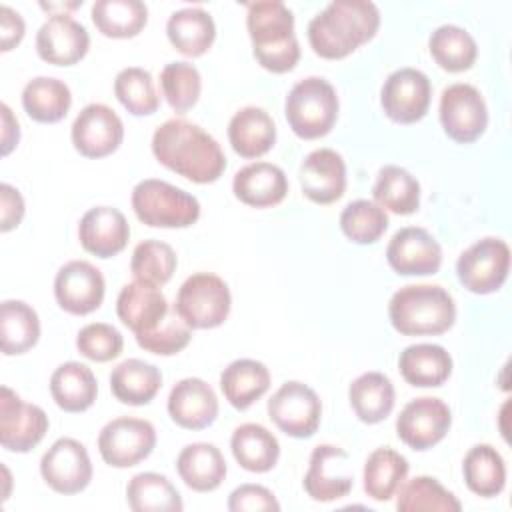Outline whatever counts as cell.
I'll return each instance as SVG.
<instances>
[{
    "label": "cell",
    "instance_id": "cell-28",
    "mask_svg": "<svg viewBox=\"0 0 512 512\" xmlns=\"http://www.w3.org/2000/svg\"><path fill=\"white\" fill-rule=\"evenodd\" d=\"M398 370L410 386H442L452 374V356L440 344H412L400 352Z\"/></svg>",
    "mask_w": 512,
    "mask_h": 512
},
{
    "label": "cell",
    "instance_id": "cell-12",
    "mask_svg": "<svg viewBox=\"0 0 512 512\" xmlns=\"http://www.w3.org/2000/svg\"><path fill=\"white\" fill-rule=\"evenodd\" d=\"M48 432V416L36 406L24 402L14 390H0V444L8 452H30Z\"/></svg>",
    "mask_w": 512,
    "mask_h": 512
},
{
    "label": "cell",
    "instance_id": "cell-35",
    "mask_svg": "<svg viewBox=\"0 0 512 512\" xmlns=\"http://www.w3.org/2000/svg\"><path fill=\"white\" fill-rule=\"evenodd\" d=\"M40 338V320L36 310L22 300H4L0 304V344L4 356L24 354Z\"/></svg>",
    "mask_w": 512,
    "mask_h": 512
},
{
    "label": "cell",
    "instance_id": "cell-45",
    "mask_svg": "<svg viewBox=\"0 0 512 512\" xmlns=\"http://www.w3.org/2000/svg\"><path fill=\"white\" fill-rule=\"evenodd\" d=\"M176 264V252L170 244L160 240H144L132 252L130 272L134 280L162 286L172 278Z\"/></svg>",
    "mask_w": 512,
    "mask_h": 512
},
{
    "label": "cell",
    "instance_id": "cell-21",
    "mask_svg": "<svg viewBox=\"0 0 512 512\" xmlns=\"http://www.w3.org/2000/svg\"><path fill=\"white\" fill-rule=\"evenodd\" d=\"M300 186L314 204H332L344 196L346 164L332 148L312 150L300 166Z\"/></svg>",
    "mask_w": 512,
    "mask_h": 512
},
{
    "label": "cell",
    "instance_id": "cell-40",
    "mask_svg": "<svg viewBox=\"0 0 512 512\" xmlns=\"http://www.w3.org/2000/svg\"><path fill=\"white\" fill-rule=\"evenodd\" d=\"M126 500L134 512H180L184 508L176 486L158 472H140L126 486Z\"/></svg>",
    "mask_w": 512,
    "mask_h": 512
},
{
    "label": "cell",
    "instance_id": "cell-43",
    "mask_svg": "<svg viewBox=\"0 0 512 512\" xmlns=\"http://www.w3.org/2000/svg\"><path fill=\"white\" fill-rule=\"evenodd\" d=\"M396 496L400 512H460V500L432 476H416L402 482Z\"/></svg>",
    "mask_w": 512,
    "mask_h": 512
},
{
    "label": "cell",
    "instance_id": "cell-50",
    "mask_svg": "<svg viewBox=\"0 0 512 512\" xmlns=\"http://www.w3.org/2000/svg\"><path fill=\"white\" fill-rule=\"evenodd\" d=\"M230 512H278L280 502L260 484H242L232 490L228 498Z\"/></svg>",
    "mask_w": 512,
    "mask_h": 512
},
{
    "label": "cell",
    "instance_id": "cell-6",
    "mask_svg": "<svg viewBox=\"0 0 512 512\" xmlns=\"http://www.w3.org/2000/svg\"><path fill=\"white\" fill-rule=\"evenodd\" d=\"M136 218L152 228H188L200 218V202L164 180L146 178L132 190Z\"/></svg>",
    "mask_w": 512,
    "mask_h": 512
},
{
    "label": "cell",
    "instance_id": "cell-15",
    "mask_svg": "<svg viewBox=\"0 0 512 512\" xmlns=\"http://www.w3.org/2000/svg\"><path fill=\"white\" fill-rule=\"evenodd\" d=\"M452 424L450 408L432 396L410 400L396 418L398 438L412 450H428L448 434Z\"/></svg>",
    "mask_w": 512,
    "mask_h": 512
},
{
    "label": "cell",
    "instance_id": "cell-22",
    "mask_svg": "<svg viewBox=\"0 0 512 512\" xmlns=\"http://www.w3.org/2000/svg\"><path fill=\"white\" fill-rule=\"evenodd\" d=\"M130 238L126 216L112 206L90 208L78 224V240L82 248L98 258L120 254Z\"/></svg>",
    "mask_w": 512,
    "mask_h": 512
},
{
    "label": "cell",
    "instance_id": "cell-30",
    "mask_svg": "<svg viewBox=\"0 0 512 512\" xmlns=\"http://www.w3.org/2000/svg\"><path fill=\"white\" fill-rule=\"evenodd\" d=\"M50 394L64 412H84L96 400L98 382L86 364L64 362L50 376Z\"/></svg>",
    "mask_w": 512,
    "mask_h": 512
},
{
    "label": "cell",
    "instance_id": "cell-53",
    "mask_svg": "<svg viewBox=\"0 0 512 512\" xmlns=\"http://www.w3.org/2000/svg\"><path fill=\"white\" fill-rule=\"evenodd\" d=\"M0 114H2V156H8L18 146L20 128L8 104L0 106Z\"/></svg>",
    "mask_w": 512,
    "mask_h": 512
},
{
    "label": "cell",
    "instance_id": "cell-27",
    "mask_svg": "<svg viewBox=\"0 0 512 512\" xmlns=\"http://www.w3.org/2000/svg\"><path fill=\"white\" fill-rule=\"evenodd\" d=\"M228 140L242 158H260L276 142L274 120L258 106H244L228 124Z\"/></svg>",
    "mask_w": 512,
    "mask_h": 512
},
{
    "label": "cell",
    "instance_id": "cell-49",
    "mask_svg": "<svg viewBox=\"0 0 512 512\" xmlns=\"http://www.w3.org/2000/svg\"><path fill=\"white\" fill-rule=\"evenodd\" d=\"M76 348L92 362H110L122 354L124 338L114 326L106 322H92L78 332Z\"/></svg>",
    "mask_w": 512,
    "mask_h": 512
},
{
    "label": "cell",
    "instance_id": "cell-26",
    "mask_svg": "<svg viewBox=\"0 0 512 512\" xmlns=\"http://www.w3.org/2000/svg\"><path fill=\"white\" fill-rule=\"evenodd\" d=\"M178 476L194 492H212L226 478V460L214 444L194 442L180 450L176 458Z\"/></svg>",
    "mask_w": 512,
    "mask_h": 512
},
{
    "label": "cell",
    "instance_id": "cell-7",
    "mask_svg": "<svg viewBox=\"0 0 512 512\" xmlns=\"http://www.w3.org/2000/svg\"><path fill=\"white\" fill-rule=\"evenodd\" d=\"M232 296L228 284L212 272L188 276L174 302V310L192 330H208L224 324L230 314Z\"/></svg>",
    "mask_w": 512,
    "mask_h": 512
},
{
    "label": "cell",
    "instance_id": "cell-13",
    "mask_svg": "<svg viewBox=\"0 0 512 512\" xmlns=\"http://www.w3.org/2000/svg\"><path fill=\"white\" fill-rule=\"evenodd\" d=\"M430 98V80L416 68L394 70L380 90L384 114L398 124H414L422 120L430 108Z\"/></svg>",
    "mask_w": 512,
    "mask_h": 512
},
{
    "label": "cell",
    "instance_id": "cell-5",
    "mask_svg": "<svg viewBox=\"0 0 512 512\" xmlns=\"http://www.w3.org/2000/svg\"><path fill=\"white\" fill-rule=\"evenodd\" d=\"M284 114L298 138L316 140L326 136L338 118L334 86L320 76H308L296 82L286 96Z\"/></svg>",
    "mask_w": 512,
    "mask_h": 512
},
{
    "label": "cell",
    "instance_id": "cell-10",
    "mask_svg": "<svg viewBox=\"0 0 512 512\" xmlns=\"http://www.w3.org/2000/svg\"><path fill=\"white\" fill-rule=\"evenodd\" d=\"M322 416V402L318 394L304 382L290 380L282 384L268 400V418L292 438H310Z\"/></svg>",
    "mask_w": 512,
    "mask_h": 512
},
{
    "label": "cell",
    "instance_id": "cell-25",
    "mask_svg": "<svg viewBox=\"0 0 512 512\" xmlns=\"http://www.w3.org/2000/svg\"><path fill=\"white\" fill-rule=\"evenodd\" d=\"M232 190L234 196L246 206L270 208L286 198L288 178L276 164L254 162L234 174Z\"/></svg>",
    "mask_w": 512,
    "mask_h": 512
},
{
    "label": "cell",
    "instance_id": "cell-14",
    "mask_svg": "<svg viewBox=\"0 0 512 512\" xmlns=\"http://www.w3.org/2000/svg\"><path fill=\"white\" fill-rule=\"evenodd\" d=\"M44 482L58 494L82 492L92 480V462L84 444L74 438H58L40 460Z\"/></svg>",
    "mask_w": 512,
    "mask_h": 512
},
{
    "label": "cell",
    "instance_id": "cell-18",
    "mask_svg": "<svg viewBox=\"0 0 512 512\" xmlns=\"http://www.w3.org/2000/svg\"><path fill=\"white\" fill-rule=\"evenodd\" d=\"M386 260L400 276H428L440 270L442 248L428 230L406 226L388 242Z\"/></svg>",
    "mask_w": 512,
    "mask_h": 512
},
{
    "label": "cell",
    "instance_id": "cell-29",
    "mask_svg": "<svg viewBox=\"0 0 512 512\" xmlns=\"http://www.w3.org/2000/svg\"><path fill=\"white\" fill-rule=\"evenodd\" d=\"M220 388L224 398L236 408L246 410L260 400L270 388L268 368L252 358L230 362L220 374Z\"/></svg>",
    "mask_w": 512,
    "mask_h": 512
},
{
    "label": "cell",
    "instance_id": "cell-20",
    "mask_svg": "<svg viewBox=\"0 0 512 512\" xmlns=\"http://www.w3.org/2000/svg\"><path fill=\"white\" fill-rule=\"evenodd\" d=\"M88 48V30L68 14H52L36 32L38 56L54 66H72L80 62Z\"/></svg>",
    "mask_w": 512,
    "mask_h": 512
},
{
    "label": "cell",
    "instance_id": "cell-9",
    "mask_svg": "<svg viewBox=\"0 0 512 512\" xmlns=\"http://www.w3.org/2000/svg\"><path fill=\"white\" fill-rule=\"evenodd\" d=\"M154 446L156 430L142 418H114L98 434V452L112 468L136 466L152 454Z\"/></svg>",
    "mask_w": 512,
    "mask_h": 512
},
{
    "label": "cell",
    "instance_id": "cell-44",
    "mask_svg": "<svg viewBox=\"0 0 512 512\" xmlns=\"http://www.w3.org/2000/svg\"><path fill=\"white\" fill-rule=\"evenodd\" d=\"M114 94L118 102L134 116L154 114L160 106V98L150 72L138 66H128L116 74Z\"/></svg>",
    "mask_w": 512,
    "mask_h": 512
},
{
    "label": "cell",
    "instance_id": "cell-37",
    "mask_svg": "<svg viewBox=\"0 0 512 512\" xmlns=\"http://www.w3.org/2000/svg\"><path fill=\"white\" fill-rule=\"evenodd\" d=\"M462 474L468 490L482 498L498 496L506 486L504 458L490 444H476L466 452Z\"/></svg>",
    "mask_w": 512,
    "mask_h": 512
},
{
    "label": "cell",
    "instance_id": "cell-8",
    "mask_svg": "<svg viewBox=\"0 0 512 512\" xmlns=\"http://www.w3.org/2000/svg\"><path fill=\"white\" fill-rule=\"evenodd\" d=\"M510 248L500 238H482L466 248L458 262L456 274L460 284L472 294H492L508 278Z\"/></svg>",
    "mask_w": 512,
    "mask_h": 512
},
{
    "label": "cell",
    "instance_id": "cell-17",
    "mask_svg": "<svg viewBox=\"0 0 512 512\" xmlns=\"http://www.w3.org/2000/svg\"><path fill=\"white\" fill-rule=\"evenodd\" d=\"M124 140L120 116L106 104H88L72 124V144L86 158H104L118 150Z\"/></svg>",
    "mask_w": 512,
    "mask_h": 512
},
{
    "label": "cell",
    "instance_id": "cell-31",
    "mask_svg": "<svg viewBox=\"0 0 512 512\" xmlns=\"http://www.w3.org/2000/svg\"><path fill=\"white\" fill-rule=\"evenodd\" d=\"M166 36L170 44L184 56H202L216 38V24L212 16L198 8L176 10L166 22Z\"/></svg>",
    "mask_w": 512,
    "mask_h": 512
},
{
    "label": "cell",
    "instance_id": "cell-39",
    "mask_svg": "<svg viewBox=\"0 0 512 512\" xmlns=\"http://www.w3.org/2000/svg\"><path fill=\"white\" fill-rule=\"evenodd\" d=\"M92 22L106 38H134L148 22V8L140 0H98Z\"/></svg>",
    "mask_w": 512,
    "mask_h": 512
},
{
    "label": "cell",
    "instance_id": "cell-19",
    "mask_svg": "<svg viewBox=\"0 0 512 512\" xmlns=\"http://www.w3.org/2000/svg\"><path fill=\"white\" fill-rule=\"evenodd\" d=\"M348 454L332 444H320L310 454V464L304 474V490L316 502H334L354 486L352 474L346 468Z\"/></svg>",
    "mask_w": 512,
    "mask_h": 512
},
{
    "label": "cell",
    "instance_id": "cell-36",
    "mask_svg": "<svg viewBox=\"0 0 512 512\" xmlns=\"http://www.w3.org/2000/svg\"><path fill=\"white\" fill-rule=\"evenodd\" d=\"M22 106L34 122L54 124L68 114L72 106V94L62 80L38 76L24 86Z\"/></svg>",
    "mask_w": 512,
    "mask_h": 512
},
{
    "label": "cell",
    "instance_id": "cell-33",
    "mask_svg": "<svg viewBox=\"0 0 512 512\" xmlns=\"http://www.w3.org/2000/svg\"><path fill=\"white\" fill-rule=\"evenodd\" d=\"M162 386L160 370L144 360L128 358L120 362L110 374V390L122 404H148Z\"/></svg>",
    "mask_w": 512,
    "mask_h": 512
},
{
    "label": "cell",
    "instance_id": "cell-34",
    "mask_svg": "<svg viewBox=\"0 0 512 512\" xmlns=\"http://www.w3.org/2000/svg\"><path fill=\"white\" fill-rule=\"evenodd\" d=\"M348 400L358 416L366 424H378L386 420L394 408V386L382 372H364L352 380L348 388Z\"/></svg>",
    "mask_w": 512,
    "mask_h": 512
},
{
    "label": "cell",
    "instance_id": "cell-41",
    "mask_svg": "<svg viewBox=\"0 0 512 512\" xmlns=\"http://www.w3.org/2000/svg\"><path fill=\"white\" fill-rule=\"evenodd\" d=\"M376 204L394 214H412L420 206V184L418 180L404 168L388 164L380 168L374 188H372Z\"/></svg>",
    "mask_w": 512,
    "mask_h": 512
},
{
    "label": "cell",
    "instance_id": "cell-42",
    "mask_svg": "<svg viewBox=\"0 0 512 512\" xmlns=\"http://www.w3.org/2000/svg\"><path fill=\"white\" fill-rule=\"evenodd\" d=\"M432 58L442 70L464 72L472 68L478 56V46L472 34L454 24L438 26L428 40Z\"/></svg>",
    "mask_w": 512,
    "mask_h": 512
},
{
    "label": "cell",
    "instance_id": "cell-1",
    "mask_svg": "<svg viewBox=\"0 0 512 512\" xmlns=\"http://www.w3.org/2000/svg\"><path fill=\"white\" fill-rule=\"evenodd\" d=\"M152 154L168 170L196 184L216 182L226 170L220 144L198 124L170 118L152 136Z\"/></svg>",
    "mask_w": 512,
    "mask_h": 512
},
{
    "label": "cell",
    "instance_id": "cell-16",
    "mask_svg": "<svg viewBox=\"0 0 512 512\" xmlns=\"http://www.w3.org/2000/svg\"><path fill=\"white\" fill-rule=\"evenodd\" d=\"M106 292L102 272L86 262H66L54 278V296L62 310L74 316H86L100 308Z\"/></svg>",
    "mask_w": 512,
    "mask_h": 512
},
{
    "label": "cell",
    "instance_id": "cell-3",
    "mask_svg": "<svg viewBox=\"0 0 512 512\" xmlns=\"http://www.w3.org/2000/svg\"><path fill=\"white\" fill-rule=\"evenodd\" d=\"M246 28L258 64L274 74L290 72L300 60V46L294 34V16L280 0L248 4Z\"/></svg>",
    "mask_w": 512,
    "mask_h": 512
},
{
    "label": "cell",
    "instance_id": "cell-48",
    "mask_svg": "<svg viewBox=\"0 0 512 512\" xmlns=\"http://www.w3.org/2000/svg\"><path fill=\"white\" fill-rule=\"evenodd\" d=\"M192 328L178 316L176 310H170L164 322L152 332L136 336L140 348L158 356H172L184 350L190 344Z\"/></svg>",
    "mask_w": 512,
    "mask_h": 512
},
{
    "label": "cell",
    "instance_id": "cell-46",
    "mask_svg": "<svg viewBox=\"0 0 512 512\" xmlns=\"http://www.w3.org/2000/svg\"><path fill=\"white\" fill-rule=\"evenodd\" d=\"M340 228L356 244H374L388 228V214L372 200H354L342 210Z\"/></svg>",
    "mask_w": 512,
    "mask_h": 512
},
{
    "label": "cell",
    "instance_id": "cell-24",
    "mask_svg": "<svg viewBox=\"0 0 512 512\" xmlns=\"http://www.w3.org/2000/svg\"><path fill=\"white\" fill-rule=\"evenodd\" d=\"M166 408L180 428L204 430L218 416V398L202 378H184L170 390Z\"/></svg>",
    "mask_w": 512,
    "mask_h": 512
},
{
    "label": "cell",
    "instance_id": "cell-47",
    "mask_svg": "<svg viewBox=\"0 0 512 512\" xmlns=\"http://www.w3.org/2000/svg\"><path fill=\"white\" fill-rule=\"evenodd\" d=\"M160 88L170 108L184 114L198 102L202 78L196 66L188 62H170L160 72Z\"/></svg>",
    "mask_w": 512,
    "mask_h": 512
},
{
    "label": "cell",
    "instance_id": "cell-23",
    "mask_svg": "<svg viewBox=\"0 0 512 512\" xmlns=\"http://www.w3.org/2000/svg\"><path fill=\"white\" fill-rule=\"evenodd\" d=\"M170 306L158 286L134 280L126 284L116 300V314L134 336L152 332L168 316Z\"/></svg>",
    "mask_w": 512,
    "mask_h": 512
},
{
    "label": "cell",
    "instance_id": "cell-52",
    "mask_svg": "<svg viewBox=\"0 0 512 512\" xmlns=\"http://www.w3.org/2000/svg\"><path fill=\"white\" fill-rule=\"evenodd\" d=\"M26 24L18 12L8 6H0V50L8 52L24 38Z\"/></svg>",
    "mask_w": 512,
    "mask_h": 512
},
{
    "label": "cell",
    "instance_id": "cell-2",
    "mask_svg": "<svg viewBox=\"0 0 512 512\" xmlns=\"http://www.w3.org/2000/svg\"><path fill=\"white\" fill-rule=\"evenodd\" d=\"M380 10L366 0H336L308 24L312 50L326 60H340L376 36Z\"/></svg>",
    "mask_w": 512,
    "mask_h": 512
},
{
    "label": "cell",
    "instance_id": "cell-38",
    "mask_svg": "<svg viewBox=\"0 0 512 512\" xmlns=\"http://www.w3.org/2000/svg\"><path fill=\"white\" fill-rule=\"evenodd\" d=\"M408 468L400 452L388 446L376 448L364 464V492L376 502L390 500L406 480Z\"/></svg>",
    "mask_w": 512,
    "mask_h": 512
},
{
    "label": "cell",
    "instance_id": "cell-11",
    "mask_svg": "<svg viewBox=\"0 0 512 512\" xmlns=\"http://www.w3.org/2000/svg\"><path fill=\"white\" fill-rule=\"evenodd\" d=\"M440 124L448 138L458 144L478 140L488 126V108L478 88L456 82L440 96Z\"/></svg>",
    "mask_w": 512,
    "mask_h": 512
},
{
    "label": "cell",
    "instance_id": "cell-4",
    "mask_svg": "<svg viewBox=\"0 0 512 512\" xmlns=\"http://www.w3.org/2000/svg\"><path fill=\"white\" fill-rule=\"evenodd\" d=\"M388 316L404 336H436L454 326L456 304L442 286L408 284L390 298Z\"/></svg>",
    "mask_w": 512,
    "mask_h": 512
},
{
    "label": "cell",
    "instance_id": "cell-51",
    "mask_svg": "<svg viewBox=\"0 0 512 512\" xmlns=\"http://www.w3.org/2000/svg\"><path fill=\"white\" fill-rule=\"evenodd\" d=\"M24 210L22 194L6 182L0 184V230L10 232L16 228L24 218Z\"/></svg>",
    "mask_w": 512,
    "mask_h": 512
},
{
    "label": "cell",
    "instance_id": "cell-32",
    "mask_svg": "<svg viewBox=\"0 0 512 512\" xmlns=\"http://www.w3.org/2000/svg\"><path fill=\"white\" fill-rule=\"evenodd\" d=\"M230 448L236 462L248 472H268L280 458V444L276 436L262 424H242L232 432Z\"/></svg>",
    "mask_w": 512,
    "mask_h": 512
}]
</instances>
